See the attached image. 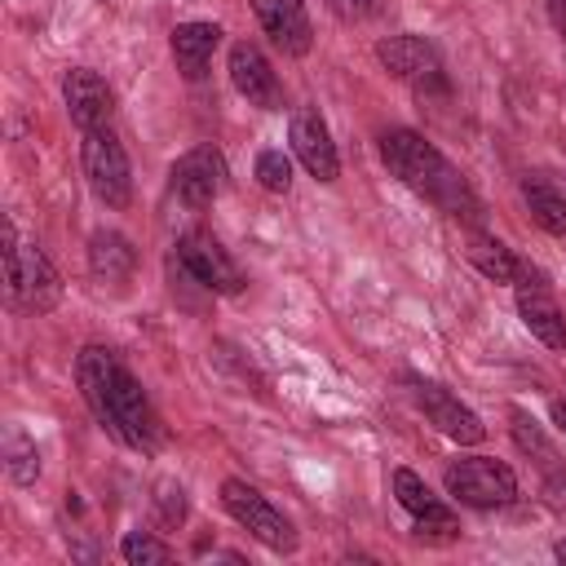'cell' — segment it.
Returning a JSON list of instances; mask_svg holds the SVG:
<instances>
[{
	"mask_svg": "<svg viewBox=\"0 0 566 566\" xmlns=\"http://www.w3.org/2000/svg\"><path fill=\"white\" fill-rule=\"evenodd\" d=\"M226 177H230V168H226V155H221L217 146H190V150L172 164L168 186H172V195H177L186 208H208V203L226 190Z\"/></svg>",
	"mask_w": 566,
	"mask_h": 566,
	"instance_id": "cell-10",
	"label": "cell"
},
{
	"mask_svg": "<svg viewBox=\"0 0 566 566\" xmlns=\"http://www.w3.org/2000/svg\"><path fill=\"white\" fill-rule=\"evenodd\" d=\"M394 500L411 513V522H416V531L424 535V531H433V535H455L460 526H455V513L429 491V482L420 478V473H411V469H394Z\"/></svg>",
	"mask_w": 566,
	"mask_h": 566,
	"instance_id": "cell-16",
	"label": "cell"
},
{
	"mask_svg": "<svg viewBox=\"0 0 566 566\" xmlns=\"http://www.w3.org/2000/svg\"><path fill=\"white\" fill-rule=\"evenodd\" d=\"M376 62L394 75V80H402L411 93H420V97H447V66H442V53H438V44L433 40H424V35H411V31H402V35H385L380 44H376Z\"/></svg>",
	"mask_w": 566,
	"mask_h": 566,
	"instance_id": "cell-4",
	"label": "cell"
},
{
	"mask_svg": "<svg viewBox=\"0 0 566 566\" xmlns=\"http://www.w3.org/2000/svg\"><path fill=\"white\" fill-rule=\"evenodd\" d=\"M256 181H261V190H270V195H287L292 190V159L283 155V150H261L256 155Z\"/></svg>",
	"mask_w": 566,
	"mask_h": 566,
	"instance_id": "cell-25",
	"label": "cell"
},
{
	"mask_svg": "<svg viewBox=\"0 0 566 566\" xmlns=\"http://www.w3.org/2000/svg\"><path fill=\"white\" fill-rule=\"evenodd\" d=\"M544 9H548V22L557 27V35L566 40V0H544Z\"/></svg>",
	"mask_w": 566,
	"mask_h": 566,
	"instance_id": "cell-28",
	"label": "cell"
},
{
	"mask_svg": "<svg viewBox=\"0 0 566 566\" xmlns=\"http://www.w3.org/2000/svg\"><path fill=\"white\" fill-rule=\"evenodd\" d=\"M221 504H226V513H230L252 539H261L270 553H296V526H292L256 486H248L243 478H226V482H221Z\"/></svg>",
	"mask_w": 566,
	"mask_h": 566,
	"instance_id": "cell-8",
	"label": "cell"
},
{
	"mask_svg": "<svg viewBox=\"0 0 566 566\" xmlns=\"http://www.w3.org/2000/svg\"><path fill=\"white\" fill-rule=\"evenodd\" d=\"M150 509H155V522L164 531H177L186 522V486L172 482V478H159L155 482V495H150Z\"/></svg>",
	"mask_w": 566,
	"mask_h": 566,
	"instance_id": "cell-23",
	"label": "cell"
},
{
	"mask_svg": "<svg viewBox=\"0 0 566 566\" xmlns=\"http://www.w3.org/2000/svg\"><path fill=\"white\" fill-rule=\"evenodd\" d=\"M4 473H9L18 486H31V482L40 478V451H35V442H31L18 424L4 429Z\"/></svg>",
	"mask_w": 566,
	"mask_h": 566,
	"instance_id": "cell-21",
	"label": "cell"
},
{
	"mask_svg": "<svg viewBox=\"0 0 566 566\" xmlns=\"http://www.w3.org/2000/svg\"><path fill=\"white\" fill-rule=\"evenodd\" d=\"M80 164H84V181H88L97 203L128 208V199H133V168H128V155H124V146H119V137L111 128L84 133Z\"/></svg>",
	"mask_w": 566,
	"mask_h": 566,
	"instance_id": "cell-7",
	"label": "cell"
},
{
	"mask_svg": "<svg viewBox=\"0 0 566 566\" xmlns=\"http://www.w3.org/2000/svg\"><path fill=\"white\" fill-rule=\"evenodd\" d=\"M513 287H517V314H522L526 332H531L539 345H548V349H566V314H562L557 296L548 292L544 270L526 265Z\"/></svg>",
	"mask_w": 566,
	"mask_h": 566,
	"instance_id": "cell-12",
	"label": "cell"
},
{
	"mask_svg": "<svg viewBox=\"0 0 566 566\" xmlns=\"http://www.w3.org/2000/svg\"><path fill=\"white\" fill-rule=\"evenodd\" d=\"M75 385L97 424H106L124 447L150 455L164 442V424L142 389V380L124 367V358L106 345H84L75 358Z\"/></svg>",
	"mask_w": 566,
	"mask_h": 566,
	"instance_id": "cell-1",
	"label": "cell"
},
{
	"mask_svg": "<svg viewBox=\"0 0 566 566\" xmlns=\"http://www.w3.org/2000/svg\"><path fill=\"white\" fill-rule=\"evenodd\" d=\"M340 22H363V18H371L376 9H380V0H323Z\"/></svg>",
	"mask_w": 566,
	"mask_h": 566,
	"instance_id": "cell-26",
	"label": "cell"
},
{
	"mask_svg": "<svg viewBox=\"0 0 566 566\" xmlns=\"http://www.w3.org/2000/svg\"><path fill=\"white\" fill-rule=\"evenodd\" d=\"M411 398H416V407L424 411V420H429L438 433H447L451 442L478 447V442L486 438L482 416H478L473 407H464L447 385H438V380H411Z\"/></svg>",
	"mask_w": 566,
	"mask_h": 566,
	"instance_id": "cell-9",
	"label": "cell"
},
{
	"mask_svg": "<svg viewBox=\"0 0 566 566\" xmlns=\"http://www.w3.org/2000/svg\"><path fill=\"white\" fill-rule=\"evenodd\" d=\"M544 500H548V509L566 513V469H557V473L544 482Z\"/></svg>",
	"mask_w": 566,
	"mask_h": 566,
	"instance_id": "cell-27",
	"label": "cell"
},
{
	"mask_svg": "<svg viewBox=\"0 0 566 566\" xmlns=\"http://www.w3.org/2000/svg\"><path fill=\"white\" fill-rule=\"evenodd\" d=\"M221 35H226V31H221L217 22H181V27H172V57H177V71H181L190 84L208 75Z\"/></svg>",
	"mask_w": 566,
	"mask_h": 566,
	"instance_id": "cell-18",
	"label": "cell"
},
{
	"mask_svg": "<svg viewBox=\"0 0 566 566\" xmlns=\"http://www.w3.org/2000/svg\"><path fill=\"white\" fill-rule=\"evenodd\" d=\"M88 270L106 287H124L137 270V248L119 230H93L88 234Z\"/></svg>",
	"mask_w": 566,
	"mask_h": 566,
	"instance_id": "cell-17",
	"label": "cell"
},
{
	"mask_svg": "<svg viewBox=\"0 0 566 566\" xmlns=\"http://www.w3.org/2000/svg\"><path fill=\"white\" fill-rule=\"evenodd\" d=\"M287 142H292V155L305 164V172L314 181H336L340 177V155H336V142H332V128L327 119L318 115V106H296L292 119H287Z\"/></svg>",
	"mask_w": 566,
	"mask_h": 566,
	"instance_id": "cell-11",
	"label": "cell"
},
{
	"mask_svg": "<svg viewBox=\"0 0 566 566\" xmlns=\"http://www.w3.org/2000/svg\"><path fill=\"white\" fill-rule=\"evenodd\" d=\"M230 80L252 106H261V111H279L283 106V88H279V75L270 66V57L248 40L230 44Z\"/></svg>",
	"mask_w": 566,
	"mask_h": 566,
	"instance_id": "cell-14",
	"label": "cell"
},
{
	"mask_svg": "<svg viewBox=\"0 0 566 566\" xmlns=\"http://www.w3.org/2000/svg\"><path fill=\"white\" fill-rule=\"evenodd\" d=\"M62 102H66V115L80 133H97V128H111V115H115V93L111 84L88 71V66H71L62 75Z\"/></svg>",
	"mask_w": 566,
	"mask_h": 566,
	"instance_id": "cell-13",
	"label": "cell"
},
{
	"mask_svg": "<svg viewBox=\"0 0 566 566\" xmlns=\"http://www.w3.org/2000/svg\"><path fill=\"white\" fill-rule=\"evenodd\" d=\"M119 557L128 566H164V562H172V548L164 539H155L150 531H128L119 539Z\"/></svg>",
	"mask_w": 566,
	"mask_h": 566,
	"instance_id": "cell-24",
	"label": "cell"
},
{
	"mask_svg": "<svg viewBox=\"0 0 566 566\" xmlns=\"http://www.w3.org/2000/svg\"><path fill=\"white\" fill-rule=\"evenodd\" d=\"M261 31L287 53V57H305L310 44H314V27H310V13L301 0H248Z\"/></svg>",
	"mask_w": 566,
	"mask_h": 566,
	"instance_id": "cell-15",
	"label": "cell"
},
{
	"mask_svg": "<svg viewBox=\"0 0 566 566\" xmlns=\"http://www.w3.org/2000/svg\"><path fill=\"white\" fill-rule=\"evenodd\" d=\"M172 261H177V270L190 279V283H199L203 292H212V296H239L243 292V270L234 265V256L208 234V230H190V234H181L177 243H172Z\"/></svg>",
	"mask_w": 566,
	"mask_h": 566,
	"instance_id": "cell-6",
	"label": "cell"
},
{
	"mask_svg": "<svg viewBox=\"0 0 566 566\" xmlns=\"http://www.w3.org/2000/svg\"><path fill=\"white\" fill-rule=\"evenodd\" d=\"M380 159L385 168L424 203H433L438 212L455 217V221H478L482 203L473 195V186L464 181V172L416 128H385L380 137Z\"/></svg>",
	"mask_w": 566,
	"mask_h": 566,
	"instance_id": "cell-2",
	"label": "cell"
},
{
	"mask_svg": "<svg viewBox=\"0 0 566 566\" xmlns=\"http://www.w3.org/2000/svg\"><path fill=\"white\" fill-rule=\"evenodd\" d=\"M548 416H553V424H557V433H566V398H553V407H548Z\"/></svg>",
	"mask_w": 566,
	"mask_h": 566,
	"instance_id": "cell-29",
	"label": "cell"
},
{
	"mask_svg": "<svg viewBox=\"0 0 566 566\" xmlns=\"http://www.w3.org/2000/svg\"><path fill=\"white\" fill-rule=\"evenodd\" d=\"M447 495H455L464 509H504L517 495V478L495 455H460L442 473Z\"/></svg>",
	"mask_w": 566,
	"mask_h": 566,
	"instance_id": "cell-5",
	"label": "cell"
},
{
	"mask_svg": "<svg viewBox=\"0 0 566 566\" xmlns=\"http://www.w3.org/2000/svg\"><path fill=\"white\" fill-rule=\"evenodd\" d=\"M464 256L478 265V274H486V279H495V283H517V279H522V270L531 265V261H522L504 239L482 234V230H473V234H469Z\"/></svg>",
	"mask_w": 566,
	"mask_h": 566,
	"instance_id": "cell-20",
	"label": "cell"
},
{
	"mask_svg": "<svg viewBox=\"0 0 566 566\" xmlns=\"http://www.w3.org/2000/svg\"><path fill=\"white\" fill-rule=\"evenodd\" d=\"M553 557H557V562H566V539H557V544H553Z\"/></svg>",
	"mask_w": 566,
	"mask_h": 566,
	"instance_id": "cell-30",
	"label": "cell"
},
{
	"mask_svg": "<svg viewBox=\"0 0 566 566\" xmlns=\"http://www.w3.org/2000/svg\"><path fill=\"white\" fill-rule=\"evenodd\" d=\"M4 283L9 305L22 314H49L62 301V274L53 270L40 243H18L13 221H4Z\"/></svg>",
	"mask_w": 566,
	"mask_h": 566,
	"instance_id": "cell-3",
	"label": "cell"
},
{
	"mask_svg": "<svg viewBox=\"0 0 566 566\" xmlns=\"http://www.w3.org/2000/svg\"><path fill=\"white\" fill-rule=\"evenodd\" d=\"M509 429H513V442H517V451H526V455H535L539 464H553L557 460V451H553V442L544 438V429L535 424V416H526L522 407H513L509 411Z\"/></svg>",
	"mask_w": 566,
	"mask_h": 566,
	"instance_id": "cell-22",
	"label": "cell"
},
{
	"mask_svg": "<svg viewBox=\"0 0 566 566\" xmlns=\"http://www.w3.org/2000/svg\"><path fill=\"white\" fill-rule=\"evenodd\" d=\"M522 203H526L531 221L544 234H566V190L548 172H526L522 177Z\"/></svg>",
	"mask_w": 566,
	"mask_h": 566,
	"instance_id": "cell-19",
	"label": "cell"
}]
</instances>
